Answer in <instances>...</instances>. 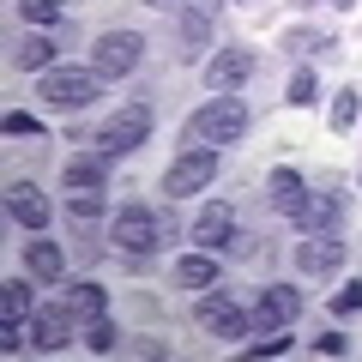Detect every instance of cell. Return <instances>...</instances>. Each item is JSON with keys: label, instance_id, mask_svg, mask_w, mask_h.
<instances>
[{"label": "cell", "instance_id": "6da1fadb", "mask_svg": "<svg viewBox=\"0 0 362 362\" xmlns=\"http://www.w3.org/2000/svg\"><path fill=\"white\" fill-rule=\"evenodd\" d=\"M97 85H103L97 66H49V73H37V97L49 109H61V115L90 109V103H97Z\"/></svg>", "mask_w": 362, "mask_h": 362}, {"label": "cell", "instance_id": "7a4b0ae2", "mask_svg": "<svg viewBox=\"0 0 362 362\" xmlns=\"http://www.w3.org/2000/svg\"><path fill=\"white\" fill-rule=\"evenodd\" d=\"M109 235H115V247H127V254H157V247L175 235V218H169V211H151V206H121L115 223H109Z\"/></svg>", "mask_w": 362, "mask_h": 362}, {"label": "cell", "instance_id": "3957f363", "mask_svg": "<svg viewBox=\"0 0 362 362\" xmlns=\"http://www.w3.org/2000/svg\"><path fill=\"white\" fill-rule=\"evenodd\" d=\"M247 133V109H242V97H211V103H199L194 109V121H187V139L194 145H235Z\"/></svg>", "mask_w": 362, "mask_h": 362}, {"label": "cell", "instance_id": "277c9868", "mask_svg": "<svg viewBox=\"0 0 362 362\" xmlns=\"http://www.w3.org/2000/svg\"><path fill=\"white\" fill-rule=\"evenodd\" d=\"M218 163H223V151H218V145H187V151H181L175 163L163 169V194H169V199L206 194L211 181H218Z\"/></svg>", "mask_w": 362, "mask_h": 362}, {"label": "cell", "instance_id": "5b68a950", "mask_svg": "<svg viewBox=\"0 0 362 362\" xmlns=\"http://www.w3.org/2000/svg\"><path fill=\"white\" fill-rule=\"evenodd\" d=\"M145 139H151V109H145V103H127V109H115V115L103 121V133H97V157L121 163V157H133Z\"/></svg>", "mask_w": 362, "mask_h": 362}, {"label": "cell", "instance_id": "8992f818", "mask_svg": "<svg viewBox=\"0 0 362 362\" xmlns=\"http://www.w3.org/2000/svg\"><path fill=\"white\" fill-rule=\"evenodd\" d=\"M211 25H218V0H181V18H175V37H181V61L187 66H206L211 54Z\"/></svg>", "mask_w": 362, "mask_h": 362}, {"label": "cell", "instance_id": "52a82bcc", "mask_svg": "<svg viewBox=\"0 0 362 362\" xmlns=\"http://www.w3.org/2000/svg\"><path fill=\"white\" fill-rule=\"evenodd\" d=\"M194 320H199V332H211L218 344H242V338L254 332V320H247V314L235 308V302L223 296V290H206V296H199Z\"/></svg>", "mask_w": 362, "mask_h": 362}, {"label": "cell", "instance_id": "ba28073f", "mask_svg": "<svg viewBox=\"0 0 362 362\" xmlns=\"http://www.w3.org/2000/svg\"><path fill=\"white\" fill-rule=\"evenodd\" d=\"M254 66H259L254 49H211L199 73H206V90H211V97H235V90L254 78Z\"/></svg>", "mask_w": 362, "mask_h": 362}, {"label": "cell", "instance_id": "9c48e42d", "mask_svg": "<svg viewBox=\"0 0 362 362\" xmlns=\"http://www.w3.org/2000/svg\"><path fill=\"white\" fill-rule=\"evenodd\" d=\"M139 54H145V37H139V30H103L97 49H90V66H97L103 78H127L133 66H139Z\"/></svg>", "mask_w": 362, "mask_h": 362}, {"label": "cell", "instance_id": "30bf717a", "mask_svg": "<svg viewBox=\"0 0 362 362\" xmlns=\"http://www.w3.org/2000/svg\"><path fill=\"white\" fill-rule=\"evenodd\" d=\"M302 314V290L296 284H266L254 296V308H247V320H254V332H278V326H290Z\"/></svg>", "mask_w": 362, "mask_h": 362}, {"label": "cell", "instance_id": "8fae6325", "mask_svg": "<svg viewBox=\"0 0 362 362\" xmlns=\"http://www.w3.org/2000/svg\"><path fill=\"white\" fill-rule=\"evenodd\" d=\"M296 266L308 272V278H332V272L344 266V242H338L332 230L308 235V242H296Z\"/></svg>", "mask_w": 362, "mask_h": 362}, {"label": "cell", "instance_id": "7c38bea8", "mask_svg": "<svg viewBox=\"0 0 362 362\" xmlns=\"http://www.w3.org/2000/svg\"><path fill=\"white\" fill-rule=\"evenodd\" d=\"M73 332H78V314L66 308H42V314H30V344L37 350H66L73 344Z\"/></svg>", "mask_w": 362, "mask_h": 362}, {"label": "cell", "instance_id": "4fadbf2b", "mask_svg": "<svg viewBox=\"0 0 362 362\" xmlns=\"http://www.w3.org/2000/svg\"><path fill=\"white\" fill-rule=\"evenodd\" d=\"M194 247H206V254H218V247H235V211L223 206V199H211V206L194 218Z\"/></svg>", "mask_w": 362, "mask_h": 362}, {"label": "cell", "instance_id": "5bb4252c", "mask_svg": "<svg viewBox=\"0 0 362 362\" xmlns=\"http://www.w3.org/2000/svg\"><path fill=\"white\" fill-rule=\"evenodd\" d=\"M338 218H344V199H338V194H302V206L290 211V223H296L302 235L338 230Z\"/></svg>", "mask_w": 362, "mask_h": 362}, {"label": "cell", "instance_id": "9a60e30c", "mask_svg": "<svg viewBox=\"0 0 362 362\" xmlns=\"http://www.w3.org/2000/svg\"><path fill=\"white\" fill-rule=\"evenodd\" d=\"M6 218H13L18 230H42V223H49V199H42L30 181H13V187H6Z\"/></svg>", "mask_w": 362, "mask_h": 362}, {"label": "cell", "instance_id": "2e32d148", "mask_svg": "<svg viewBox=\"0 0 362 362\" xmlns=\"http://www.w3.org/2000/svg\"><path fill=\"white\" fill-rule=\"evenodd\" d=\"M61 181H66V194H103L109 187V157H66Z\"/></svg>", "mask_w": 362, "mask_h": 362}, {"label": "cell", "instance_id": "e0dca14e", "mask_svg": "<svg viewBox=\"0 0 362 362\" xmlns=\"http://www.w3.org/2000/svg\"><path fill=\"white\" fill-rule=\"evenodd\" d=\"M25 272L37 278V284H61V278H66L61 242H25Z\"/></svg>", "mask_w": 362, "mask_h": 362}, {"label": "cell", "instance_id": "ac0fdd59", "mask_svg": "<svg viewBox=\"0 0 362 362\" xmlns=\"http://www.w3.org/2000/svg\"><path fill=\"white\" fill-rule=\"evenodd\" d=\"M302 194H308V181H302L296 169H272V175H266V199H272L278 211H284V218L302 206Z\"/></svg>", "mask_w": 362, "mask_h": 362}, {"label": "cell", "instance_id": "d6986e66", "mask_svg": "<svg viewBox=\"0 0 362 362\" xmlns=\"http://www.w3.org/2000/svg\"><path fill=\"white\" fill-rule=\"evenodd\" d=\"M175 284L181 290H211L218 284V259H211L206 247H199V254H181L175 259Z\"/></svg>", "mask_w": 362, "mask_h": 362}, {"label": "cell", "instance_id": "ffe728a7", "mask_svg": "<svg viewBox=\"0 0 362 362\" xmlns=\"http://www.w3.org/2000/svg\"><path fill=\"white\" fill-rule=\"evenodd\" d=\"M66 308L78 314V326H90V320H103V314H109V290L103 284H73V290H66Z\"/></svg>", "mask_w": 362, "mask_h": 362}, {"label": "cell", "instance_id": "44dd1931", "mask_svg": "<svg viewBox=\"0 0 362 362\" xmlns=\"http://www.w3.org/2000/svg\"><path fill=\"white\" fill-rule=\"evenodd\" d=\"M13 66H18V73H49V66H54V42L49 37H18Z\"/></svg>", "mask_w": 362, "mask_h": 362}, {"label": "cell", "instance_id": "7402d4cb", "mask_svg": "<svg viewBox=\"0 0 362 362\" xmlns=\"http://www.w3.org/2000/svg\"><path fill=\"white\" fill-rule=\"evenodd\" d=\"M284 103L290 109H314V103H320V78H314V66H296V73H290Z\"/></svg>", "mask_w": 362, "mask_h": 362}, {"label": "cell", "instance_id": "603a6c76", "mask_svg": "<svg viewBox=\"0 0 362 362\" xmlns=\"http://www.w3.org/2000/svg\"><path fill=\"white\" fill-rule=\"evenodd\" d=\"M326 121H332V133H356V121H362V90H356V85L338 90V97H332V115H326Z\"/></svg>", "mask_w": 362, "mask_h": 362}, {"label": "cell", "instance_id": "cb8c5ba5", "mask_svg": "<svg viewBox=\"0 0 362 362\" xmlns=\"http://www.w3.org/2000/svg\"><path fill=\"white\" fill-rule=\"evenodd\" d=\"M25 314H37L30 308V284L25 278H6L0 284V320H25Z\"/></svg>", "mask_w": 362, "mask_h": 362}, {"label": "cell", "instance_id": "d4e9b609", "mask_svg": "<svg viewBox=\"0 0 362 362\" xmlns=\"http://www.w3.org/2000/svg\"><path fill=\"white\" fill-rule=\"evenodd\" d=\"M85 344L97 350V356H109V350H121V332H115V320H109V314H103V320H90V326H85Z\"/></svg>", "mask_w": 362, "mask_h": 362}, {"label": "cell", "instance_id": "484cf974", "mask_svg": "<svg viewBox=\"0 0 362 362\" xmlns=\"http://www.w3.org/2000/svg\"><path fill=\"white\" fill-rule=\"evenodd\" d=\"M18 18H25V25H61V0H18Z\"/></svg>", "mask_w": 362, "mask_h": 362}, {"label": "cell", "instance_id": "4316f807", "mask_svg": "<svg viewBox=\"0 0 362 362\" xmlns=\"http://www.w3.org/2000/svg\"><path fill=\"white\" fill-rule=\"evenodd\" d=\"M284 49H296V54H326V49H332V37H326V30H290Z\"/></svg>", "mask_w": 362, "mask_h": 362}, {"label": "cell", "instance_id": "83f0119b", "mask_svg": "<svg viewBox=\"0 0 362 362\" xmlns=\"http://www.w3.org/2000/svg\"><path fill=\"white\" fill-rule=\"evenodd\" d=\"M103 206H109L103 194H66V218H78V223H85V218H103Z\"/></svg>", "mask_w": 362, "mask_h": 362}, {"label": "cell", "instance_id": "f1b7e54d", "mask_svg": "<svg viewBox=\"0 0 362 362\" xmlns=\"http://www.w3.org/2000/svg\"><path fill=\"white\" fill-rule=\"evenodd\" d=\"M247 350H254V356H284V350H290V338H284V326H278V332H259V338H247Z\"/></svg>", "mask_w": 362, "mask_h": 362}, {"label": "cell", "instance_id": "f546056e", "mask_svg": "<svg viewBox=\"0 0 362 362\" xmlns=\"http://www.w3.org/2000/svg\"><path fill=\"white\" fill-rule=\"evenodd\" d=\"M6 133H13V139H37L42 121H37V115H25V109H13V115H6Z\"/></svg>", "mask_w": 362, "mask_h": 362}, {"label": "cell", "instance_id": "4dcf8cb0", "mask_svg": "<svg viewBox=\"0 0 362 362\" xmlns=\"http://www.w3.org/2000/svg\"><path fill=\"white\" fill-rule=\"evenodd\" d=\"M332 314H362V284H344L332 296Z\"/></svg>", "mask_w": 362, "mask_h": 362}, {"label": "cell", "instance_id": "1f68e13d", "mask_svg": "<svg viewBox=\"0 0 362 362\" xmlns=\"http://www.w3.org/2000/svg\"><path fill=\"white\" fill-rule=\"evenodd\" d=\"M121 350H127V356H169L157 338H121Z\"/></svg>", "mask_w": 362, "mask_h": 362}, {"label": "cell", "instance_id": "d6a6232c", "mask_svg": "<svg viewBox=\"0 0 362 362\" xmlns=\"http://www.w3.org/2000/svg\"><path fill=\"white\" fill-rule=\"evenodd\" d=\"M18 344H25V332H18V320H0V350H6V356H18Z\"/></svg>", "mask_w": 362, "mask_h": 362}, {"label": "cell", "instance_id": "836d02e7", "mask_svg": "<svg viewBox=\"0 0 362 362\" xmlns=\"http://www.w3.org/2000/svg\"><path fill=\"white\" fill-rule=\"evenodd\" d=\"M314 350H320V356H344V332H320V338H314Z\"/></svg>", "mask_w": 362, "mask_h": 362}, {"label": "cell", "instance_id": "e575fe53", "mask_svg": "<svg viewBox=\"0 0 362 362\" xmlns=\"http://www.w3.org/2000/svg\"><path fill=\"white\" fill-rule=\"evenodd\" d=\"M145 6H157V13H169V6H181V0H145Z\"/></svg>", "mask_w": 362, "mask_h": 362}, {"label": "cell", "instance_id": "d590c367", "mask_svg": "<svg viewBox=\"0 0 362 362\" xmlns=\"http://www.w3.org/2000/svg\"><path fill=\"white\" fill-rule=\"evenodd\" d=\"M326 6H338V13H350V6H356V0H326Z\"/></svg>", "mask_w": 362, "mask_h": 362}, {"label": "cell", "instance_id": "8d00e7d4", "mask_svg": "<svg viewBox=\"0 0 362 362\" xmlns=\"http://www.w3.org/2000/svg\"><path fill=\"white\" fill-rule=\"evenodd\" d=\"M235 6H254V0H235Z\"/></svg>", "mask_w": 362, "mask_h": 362}]
</instances>
